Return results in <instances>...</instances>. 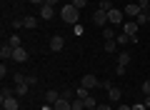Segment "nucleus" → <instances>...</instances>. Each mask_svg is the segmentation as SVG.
Segmentation results:
<instances>
[{"instance_id":"1","label":"nucleus","mask_w":150,"mask_h":110,"mask_svg":"<svg viewBox=\"0 0 150 110\" xmlns=\"http://www.w3.org/2000/svg\"><path fill=\"white\" fill-rule=\"evenodd\" d=\"M60 18L65 20V25H78V8L73 3H65L60 8Z\"/></svg>"},{"instance_id":"2","label":"nucleus","mask_w":150,"mask_h":110,"mask_svg":"<svg viewBox=\"0 0 150 110\" xmlns=\"http://www.w3.org/2000/svg\"><path fill=\"white\" fill-rule=\"evenodd\" d=\"M123 15H125L123 10H118V8H112V10L108 13V23H110V25H120V23H125V20H123Z\"/></svg>"},{"instance_id":"3","label":"nucleus","mask_w":150,"mask_h":110,"mask_svg":"<svg viewBox=\"0 0 150 110\" xmlns=\"http://www.w3.org/2000/svg\"><path fill=\"white\" fill-rule=\"evenodd\" d=\"M0 103H3V108H5V110H18V108H20V103H18V95H8V98H0Z\"/></svg>"},{"instance_id":"4","label":"nucleus","mask_w":150,"mask_h":110,"mask_svg":"<svg viewBox=\"0 0 150 110\" xmlns=\"http://www.w3.org/2000/svg\"><path fill=\"white\" fill-rule=\"evenodd\" d=\"M13 60H15V63H25V60H28V50H25V48H13Z\"/></svg>"},{"instance_id":"5","label":"nucleus","mask_w":150,"mask_h":110,"mask_svg":"<svg viewBox=\"0 0 150 110\" xmlns=\"http://www.w3.org/2000/svg\"><path fill=\"white\" fill-rule=\"evenodd\" d=\"M83 88H88V90L100 88V80H98L95 75H83Z\"/></svg>"},{"instance_id":"6","label":"nucleus","mask_w":150,"mask_h":110,"mask_svg":"<svg viewBox=\"0 0 150 110\" xmlns=\"http://www.w3.org/2000/svg\"><path fill=\"white\" fill-rule=\"evenodd\" d=\"M40 18H43V20H53V18H55V8L48 5V3L40 5Z\"/></svg>"},{"instance_id":"7","label":"nucleus","mask_w":150,"mask_h":110,"mask_svg":"<svg viewBox=\"0 0 150 110\" xmlns=\"http://www.w3.org/2000/svg\"><path fill=\"white\" fill-rule=\"evenodd\" d=\"M93 23H95V25H105V23H108V13L105 10H100V8H98V10L95 13H93Z\"/></svg>"},{"instance_id":"8","label":"nucleus","mask_w":150,"mask_h":110,"mask_svg":"<svg viewBox=\"0 0 150 110\" xmlns=\"http://www.w3.org/2000/svg\"><path fill=\"white\" fill-rule=\"evenodd\" d=\"M63 45H65L63 35H53V38H50V50H53V53H60V50H63Z\"/></svg>"},{"instance_id":"9","label":"nucleus","mask_w":150,"mask_h":110,"mask_svg":"<svg viewBox=\"0 0 150 110\" xmlns=\"http://www.w3.org/2000/svg\"><path fill=\"white\" fill-rule=\"evenodd\" d=\"M123 28H125V35H130V38H135V33H138V23H135V20H125L123 23Z\"/></svg>"},{"instance_id":"10","label":"nucleus","mask_w":150,"mask_h":110,"mask_svg":"<svg viewBox=\"0 0 150 110\" xmlns=\"http://www.w3.org/2000/svg\"><path fill=\"white\" fill-rule=\"evenodd\" d=\"M53 110H73V103H70V100H65L63 95H60V100L53 105Z\"/></svg>"},{"instance_id":"11","label":"nucleus","mask_w":150,"mask_h":110,"mask_svg":"<svg viewBox=\"0 0 150 110\" xmlns=\"http://www.w3.org/2000/svg\"><path fill=\"white\" fill-rule=\"evenodd\" d=\"M125 15H135V18H138L140 15V13H143V10H140V5H138V3H130V5H125Z\"/></svg>"},{"instance_id":"12","label":"nucleus","mask_w":150,"mask_h":110,"mask_svg":"<svg viewBox=\"0 0 150 110\" xmlns=\"http://www.w3.org/2000/svg\"><path fill=\"white\" fill-rule=\"evenodd\" d=\"M0 58H3V60L13 58V48H10V43H3V45H0Z\"/></svg>"},{"instance_id":"13","label":"nucleus","mask_w":150,"mask_h":110,"mask_svg":"<svg viewBox=\"0 0 150 110\" xmlns=\"http://www.w3.org/2000/svg\"><path fill=\"white\" fill-rule=\"evenodd\" d=\"M60 100V93H55V90H48V93H45V103L48 105H55Z\"/></svg>"},{"instance_id":"14","label":"nucleus","mask_w":150,"mask_h":110,"mask_svg":"<svg viewBox=\"0 0 150 110\" xmlns=\"http://www.w3.org/2000/svg\"><path fill=\"white\" fill-rule=\"evenodd\" d=\"M108 98H110L112 103H118V100L123 98V93H120V88H110V90H108Z\"/></svg>"},{"instance_id":"15","label":"nucleus","mask_w":150,"mask_h":110,"mask_svg":"<svg viewBox=\"0 0 150 110\" xmlns=\"http://www.w3.org/2000/svg\"><path fill=\"white\" fill-rule=\"evenodd\" d=\"M23 25L25 28H38V18L35 15H25L23 18Z\"/></svg>"},{"instance_id":"16","label":"nucleus","mask_w":150,"mask_h":110,"mask_svg":"<svg viewBox=\"0 0 150 110\" xmlns=\"http://www.w3.org/2000/svg\"><path fill=\"white\" fill-rule=\"evenodd\" d=\"M15 95H18V98H25V95H28V83L15 85Z\"/></svg>"},{"instance_id":"17","label":"nucleus","mask_w":150,"mask_h":110,"mask_svg":"<svg viewBox=\"0 0 150 110\" xmlns=\"http://www.w3.org/2000/svg\"><path fill=\"white\" fill-rule=\"evenodd\" d=\"M148 15H150V10H143L138 18H135V23H138V25H145V23H148Z\"/></svg>"},{"instance_id":"18","label":"nucleus","mask_w":150,"mask_h":110,"mask_svg":"<svg viewBox=\"0 0 150 110\" xmlns=\"http://www.w3.org/2000/svg\"><path fill=\"white\" fill-rule=\"evenodd\" d=\"M118 50V43L115 40H105V53H115Z\"/></svg>"},{"instance_id":"19","label":"nucleus","mask_w":150,"mask_h":110,"mask_svg":"<svg viewBox=\"0 0 150 110\" xmlns=\"http://www.w3.org/2000/svg\"><path fill=\"white\" fill-rule=\"evenodd\" d=\"M115 43H118V45H125V43H133V38L123 33V35H118V38H115Z\"/></svg>"},{"instance_id":"20","label":"nucleus","mask_w":150,"mask_h":110,"mask_svg":"<svg viewBox=\"0 0 150 110\" xmlns=\"http://www.w3.org/2000/svg\"><path fill=\"white\" fill-rule=\"evenodd\" d=\"M100 10L110 13V10H112V0H100Z\"/></svg>"},{"instance_id":"21","label":"nucleus","mask_w":150,"mask_h":110,"mask_svg":"<svg viewBox=\"0 0 150 110\" xmlns=\"http://www.w3.org/2000/svg\"><path fill=\"white\" fill-rule=\"evenodd\" d=\"M128 63H130V55H128V53H123V55H118V65H123V68H125Z\"/></svg>"},{"instance_id":"22","label":"nucleus","mask_w":150,"mask_h":110,"mask_svg":"<svg viewBox=\"0 0 150 110\" xmlns=\"http://www.w3.org/2000/svg\"><path fill=\"white\" fill-rule=\"evenodd\" d=\"M8 43H10V48H20V35H10Z\"/></svg>"},{"instance_id":"23","label":"nucleus","mask_w":150,"mask_h":110,"mask_svg":"<svg viewBox=\"0 0 150 110\" xmlns=\"http://www.w3.org/2000/svg\"><path fill=\"white\" fill-rule=\"evenodd\" d=\"M103 35H105V40H115V30H112V28H105V33H103Z\"/></svg>"},{"instance_id":"24","label":"nucleus","mask_w":150,"mask_h":110,"mask_svg":"<svg viewBox=\"0 0 150 110\" xmlns=\"http://www.w3.org/2000/svg\"><path fill=\"white\" fill-rule=\"evenodd\" d=\"M85 108H98V103H95L93 95H88V98H85Z\"/></svg>"},{"instance_id":"25","label":"nucleus","mask_w":150,"mask_h":110,"mask_svg":"<svg viewBox=\"0 0 150 110\" xmlns=\"http://www.w3.org/2000/svg\"><path fill=\"white\" fill-rule=\"evenodd\" d=\"M70 3H73V5L78 8V10H80V8H85V5H88V0H70Z\"/></svg>"},{"instance_id":"26","label":"nucleus","mask_w":150,"mask_h":110,"mask_svg":"<svg viewBox=\"0 0 150 110\" xmlns=\"http://www.w3.org/2000/svg\"><path fill=\"white\" fill-rule=\"evenodd\" d=\"M138 5L140 10H150V0H138Z\"/></svg>"},{"instance_id":"27","label":"nucleus","mask_w":150,"mask_h":110,"mask_svg":"<svg viewBox=\"0 0 150 110\" xmlns=\"http://www.w3.org/2000/svg\"><path fill=\"white\" fill-rule=\"evenodd\" d=\"M75 95H78V98H83V100H85V98H88V88H83V85H80V90H78V93H75Z\"/></svg>"},{"instance_id":"28","label":"nucleus","mask_w":150,"mask_h":110,"mask_svg":"<svg viewBox=\"0 0 150 110\" xmlns=\"http://www.w3.org/2000/svg\"><path fill=\"white\" fill-rule=\"evenodd\" d=\"M13 78H15V85H20V83H25V75H20V73H15V75H13Z\"/></svg>"},{"instance_id":"29","label":"nucleus","mask_w":150,"mask_h":110,"mask_svg":"<svg viewBox=\"0 0 150 110\" xmlns=\"http://www.w3.org/2000/svg\"><path fill=\"white\" fill-rule=\"evenodd\" d=\"M25 83H28V85H35L38 78H35V75H25Z\"/></svg>"},{"instance_id":"30","label":"nucleus","mask_w":150,"mask_h":110,"mask_svg":"<svg viewBox=\"0 0 150 110\" xmlns=\"http://www.w3.org/2000/svg\"><path fill=\"white\" fill-rule=\"evenodd\" d=\"M73 33H75V35H83V25H80V23H78V25H73Z\"/></svg>"},{"instance_id":"31","label":"nucleus","mask_w":150,"mask_h":110,"mask_svg":"<svg viewBox=\"0 0 150 110\" xmlns=\"http://www.w3.org/2000/svg\"><path fill=\"white\" fill-rule=\"evenodd\" d=\"M143 93L150 95V80H145V83H143Z\"/></svg>"},{"instance_id":"32","label":"nucleus","mask_w":150,"mask_h":110,"mask_svg":"<svg viewBox=\"0 0 150 110\" xmlns=\"http://www.w3.org/2000/svg\"><path fill=\"white\" fill-rule=\"evenodd\" d=\"M13 28H23V18H15L13 20Z\"/></svg>"},{"instance_id":"33","label":"nucleus","mask_w":150,"mask_h":110,"mask_svg":"<svg viewBox=\"0 0 150 110\" xmlns=\"http://www.w3.org/2000/svg\"><path fill=\"white\" fill-rule=\"evenodd\" d=\"M63 98H65V100H73V98H75V93H70V90H65V93H63Z\"/></svg>"},{"instance_id":"34","label":"nucleus","mask_w":150,"mask_h":110,"mask_svg":"<svg viewBox=\"0 0 150 110\" xmlns=\"http://www.w3.org/2000/svg\"><path fill=\"white\" fill-rule=\"evenodd\" d=\"M98 110H112V108H110L108 103H103V105H98Z\"/></svg>"},{"instance_id":"35","label":"nucleus","mask_w":150,"mask_h":110,"mask_svg":"<svg viewBox=\"0 0 150 110\" xmlns=\"http://www.w3.org/2000/svg\"><path fill=\"white\" fill-rule=\"evenodd\" d=\"M133 110H148V108H145L143 103H138V105H133Z\"/></svg>"},{"instance_id":"36","label":"nucleus","mask_w":150,"mask_h":110,"mask_svg":"<svg viewBox=\"0 0 150 110\" xmlns=\"http://www.w3.org/2000/svg\"><path fill=\"white\" fill-rule=\"evenodd\" d=\"M118 110H133V105H118Z\"/></svg>"},{"instance_id":"37","label":"nucleus","mask_w":150,"mask_h":110,"mask_svg":"<svg viewBox=\"0 0 150 110\" xmlns=\"http://www.w3.org/2000/svg\"><path fill=\"white\" fill-rule=\"evenodd\" d=\"M45 3H48V5H53V8H55V5H58V3H60V0H45Z\"/></svg>"},{"instance_id":"38","label":"nucleus","mask_w":150,"mask_h":110,"mask_svg":"<svg viewBox=\"0 0 150 110\" xmlns=\"http://www.w3.org/2000/svg\"><path fill=\"white\" fill-rule=\"evenodd\" d=\"M143 105H145V108H150V95H145V103Z\"/></svg>"},{"instance_id":"39","label":"nucleus","mask_w":150,"mask_h":110,"mask_svg":"<svg viewBox=\"0 0 150 110\" xmlns=\"http://www.w3.org/2000/svg\"><path fill=\"white\" fill-rule=\"evenodd\" d=\"M30 3H35V5H45V0H30Z\"/></svg>"},{"instance_id":"40","label":"nucleus","mask_w":150,"mask_h":110,"mask_svg":"<svg viewBox=\"0 0 150 110\" xmlns=\"http://www.w3.org/2000/svg\"><path fill=\"white\" fill-rule=\"evenodd\" d=\"M85 110H98V108H85Z\"/></svg>"},{"instance_id":"41","label":"nucleus","mask_w":150,"mask_h":110,"mask_svg":"<svg viewBox=\"0 0 150 110\" xmlns=\"http://www.w3.org/2000/svg\"><path fill=\"white\" fill-rule=\"evenodd\" d=\"M148 23H150V15H148Z\"/></svg>"},{"instance_id":"42","label":"nucleus","mask_w":150,"mask_h":110,"mask_svg":"<svg viewBox=\"0 0 150 110\" xmlns=\"http://www.w3.org/2000/svg\"><path fill=\"white\" fill-rule=\"evenodd\" d=\"M3 110H5V108H3Z\"/></svg>"},{"instance_id":"43","label":"nucleus","mask_w":150,"mask_h":110,"mask_svg":"<svg viewBox=\"0 0 150 110\" xmlns=\"http://www.w3.org/2000/svg\"><path fill=\"white\" fill-rule=\"evenodd\" d=\"M148 110H150V108H148Z\"/></svg>"}]
</instances>
